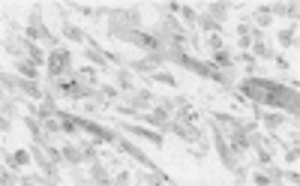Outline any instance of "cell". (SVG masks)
Here are the masks:
<instances>
[{"instance_id":"obj_1","label":"cell","mask_w":300,"mask_h":186,"mask_svg":"<svg viewBox=\"0 0 300 186\" xmlns=\"http://www.w3.org/2000/svg\"><path fill=\"white\" fill-rule=\"evenodd\" d=\"M240 93L246 99H255V102H270V105H288V108H297V96L282 87V84H273V81H258V78H249L240 84Z\"/></svg>"},{"instance_id":"obj_3","label":"cell","mask_w":300,"mask_h":186,"mask_svg":"<svg viewBox=\"0 0 300 186\" xmlns=\"http://www.w3.org/2000/svg\"><path fill=\"white\" fill-rule=\"evenodd\" d=\"M60 90H63V93H66V96H84V93H81V87H78V84H60Z\"/></svg>"},{"instance_id":"obj_2","label":"cell","mask_w":300,"mask_h":186,"mask_svg":"<svg viewBox=\"0 0 300 186\" xmlns=\"http://www.w3.org/2000/svg\"><path fill=\"white\" fill-rule=\"evenodd\" d=\"M69 63V54L66 51H57V54H51V72H63V66Z\"/></svg>"}]
</instances>
